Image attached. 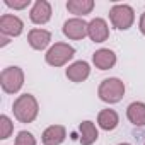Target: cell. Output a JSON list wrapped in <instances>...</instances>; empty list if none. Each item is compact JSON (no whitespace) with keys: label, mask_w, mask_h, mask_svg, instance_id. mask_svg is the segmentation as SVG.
I'll use <instances>...</instances> for the list:
<instances>
[{"label":"cell","mask_w":145,"mask_h":145,"mask_svg":"<svg viewBox=\"0 0 145 145\" xmlns=\"http://www.w3.org/2000/svg\"><path fill=\"white\" fill-rule=\"evenodd\" d=\"M14 116L21 123H31L38 116V101L31 94H22L14 101Z\"/></svg>","instance_id":"1"},{"label":"cell","mask_w":145,"mask_h":145,"mask_svg":"<svg viewBox=\"0 0 145 145\" xmlns=\"http://www.w3.org/2000/svg\"><path fill=\"white\" fill-rule=\"evenodd\" d=\"M24 84V74L19 67H7L0 74V86L4 92L7 94H16Z\"/></svg>","instance_id":"2"},{"label":"cell","mask_w":145,"mask_h":145,"mask_svg":"<svg viewBox=\"0 0 145 145\" xmlns=\"http://www.w3.org/2000/svg\"><path fill=\"white\" fill-rule=\"evenodd\" d=\"M97 94L104 103H109V104L118 103V101H121V97L125 94V84L120 79H104L99 86Z\"/></svg>","instance_id":"3"},{"label":"cell","mask_w":145,"mask_h":145,"mask_svg":"<svg viewBox=\"0 0 145 145\" xmlns=\"http://www.w3.org/2000/svg\"><path fill=\"white\" fill-rule=\"evenodd\" d=\"M109 19H111V22H113V26L116 29L125 31V29L131 27V24L135 21V12H133V9L130 5L118 4L109 10Z\"/></svg>","instance_id":"4"},{"label":"cell","mask_w":145,"mask_h":145,"mask_svg":"<svg viewBox=\"0 0 145 145\" xmlns=\"http://www.w3.org/2000/svg\"><path fill=\"white\" fill-rule=\"evenodd\" d=\"M74 55H75L74 46H70L67 43H55L46 53V61L51 67H61L68 60L74 58Z\"/></svg>","instance_id":"5"},{"label":"cell","mask_w":145,"mask_h":145,"mask_svg":"<svg viewBox=\"0 0 145 145\" xmlns=\"http://www.w3.org/2000/svg\"><path fill=\"white\" fill-rule=\"evenodd\" d=\"M63 34L70 39H84L86 36H89V24L84 19H68L63 24Z\"/></svg>","instance_id":"6"},{"label":"cell","mask_w":145,"mask_h":145,"mask_svg":"<svg viewBox=\"0 0 145 145\" xmlns=\"http://www.w3.org/2000/svg\"><path fill=\"white\" fill-rule=\"evenodd\" d=\"M22 27H24V24L17 16L4 14L0 17V33H2V36H7V38L19 36L22 33Z\"/></svg>","instance_id":"7"},{"label":"cell","mask_w":145,"mask_h":145,"mask_svg":"<svg viewBox=\"0 0 145 145\" xmlns=\"http://www.w3.org/2000/svg\"><path fill=\"white\" fill-rule=\"evenodd\" d=\"M109 36V29H108V24L104 19L101 17H96L89 22V38L96 43H103L106 41Z\"/></svg>","instance_id":"8"},{"label":"cell","mask_w":145,"mask_h":145,"mask_svg":"<svg viewBox=\"0 0 145 145\" xmlns=\"http://www.w3.org/2000/svg\"><path fill=\"white\" fill-rule=\"evenodd\" d=\"M51 17V5L46 0H38L31 9V21L34 24H44Z\"/></svg>","instance_id":"9"},{"label":"cell","mask_w":145,"mask_h":145,"mask_svg":"<svg viewBox=\"0 0 145 145\" xmlns=\"http://www.w3.org/2000/svg\"><path fill=\"white\" fill-rule=\"evenodd\" d=\"M91 74V68H89V63L87 61H75L72 63L68 68H67V77L72 80V82H84Z\"/></svg>","instance_id":"10"},{"label":"cell","mask_w":145,"mask_h":145,"mask_svg":"<svg viewBox=\"0 0 145 145\" xmlns=\"http://www.w3.org/2000/svg\"><path fill=\"white\" fill-rule=\"evenodd\" d=\"M92 61H94V65H96L99 70H108V68L114 67V63H116V55H114V51H111V50H108V48H101V50H97V51L94 53Z\"/></svg>","instance_id":"11"},{"label":"cell","mask_w":145,"mask_h":145,"mask_svg":"<svg viewBox=\"0 0 145 145\" xmlns=\"http://www.w3.org/2000/svg\"><path fill=\"white\" fill-rule=\"evenodd\" d=\"M67 137V131L61 125H51L43 131V143L44 145H60Z\"/></svg>","instance_id":"12"},{"label":"cell","mask_w":145,"mask_h":145,"mask_svg":"<svg viewBox=\"0 0 145 145\" xmlns=\"http://www.w3.org/2000/svg\"><path fill=\"white\" fill-rule=\"evenodd\" d=\"M27 41H29L31 48H34V50H44L50 44V41H51V34L46 29H33L27 34Z\"/></svg>","instance_id":"13"},{"label":"cell","mask_w":145,"mask_h":145,"mask_svg":"<svg viewBox=\"0 0 145 145\" xmlns=\"http://www.w3.org/2000/svg\"><path fill=\"white\" fill-rule=\"evenodd\" d=\"M126 116L135 126H145V104L138 101L131 103L126 109Z\"/></svg>","instance_id":"14"},{"label":"cell","mask_w":145,"mask_h":145,"mask_svg":"<svg viewBox=\"0 0 145 145\" xmlns=\"http://www.w3.org/2000/svg\"><path fill=\"white\" fill-rule=\"evenodd\" d=\"M79 131H80V143H82V145H92V143L97 140V137H99L97 128H96V125H94L92 121H84V123H80Z\"/></svg>","instance_id":"15"},{"label":"cell","mask_w":145,"mask_h":145,"mask_svg":"<svg viewBox=\"0 0 145 145\" xmlns=\"http://www.w3.org/2000/svg\"><path fill=\"white\" fill-rule=\"evenodd\" d=\"M97 123L106 131L114 130L118 126V114H116V111H113V109H103L99 113V116H97Z\"/></svg>","instance_id":"16"},{"label":"cell","mask_w":145,"mask_h":145,"mask_svg":"<svg viewBox=\"0 0 145 145\" xmlns=\"http://www.w3.org/2000/svg\"><path fill=\"white\" fill-rule=\"evenodd\" d=\"M67 9L72 14L84 16V14H89L94 9V2H92V0H68V2H67Z\"/></svg>","instance_id":"17"},{"label":"cell","mask_w":145,"mask_h":145,"mask_svg":"<svg viewBox=\"0 0 145 145\" xmlns=\"http://www.w3.org/2000/svg\"><path fill=\"white\" fill-rule=\"evenodd\" d=\"M12 130H14L12 121L9 120V116L2 114V116H0V138H2V140L9 138L10 133H12Z\"/></svg>","instance_id":"18"},{"label":"cell","mask_w":145,"mask_h":145,"mask_svg":"<svg viewBox=\"0 0 145 145\" xmlns=\"http://www.w3.org/2000/svg\"><path fill=\"white\" fill-rule=\"evenodd\" d=\"M14 145H36V138L29 131H19L17 137H16V143Z\"/></svg>","instance_id":"19"},{"label":"cell","mask_w":145,"mask_h":145,"mask_svg":"<svg viewBox=\"0 0 145 145\" xmlns=\"http://www.w3.org/2000/svg\"><path fill=\"white\" fill-rule=\"evenodd\" d=\"M31 4V0H5V5L12 9H24Z\"/></svg>","instance_id":"20"},{"label":"cell","mask_w":145,"mask_h":145,"mask_svg":"<svg viewBox=\"0 0 145 145\" xmlns=\"http://www.w3.org/2000/svg\"><path fill=\"white\" fill-rule=\"evenodd\" d=\"M140 31H142V34H145V12L140 17Z\"/></svg>","instance_id":"21"},{"label":"cell","mask_w":145,"mask_h":145,"mask_svg":"<svg viewBox=\"0 0 145 145\" xmlns=\"http://www.w3.org/2000/svg\"><path fill=\"white\" fill-rule=\"evenodd\" d=\"M120 145H130V143H120Z\"/></svg>","instance_id":"22"}]
</instances>
